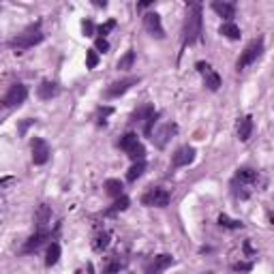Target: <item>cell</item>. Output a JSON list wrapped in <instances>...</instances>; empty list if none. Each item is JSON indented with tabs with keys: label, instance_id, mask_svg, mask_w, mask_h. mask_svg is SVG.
Here are the masks:
<instances>
[{
	"label": "cell",
	"instance_id": "cell-1",
	"mask_svg": "<svg viewBox=\"0 0 274 274\" xmlns=\"http://www.w3.org/2000/svg\"><path fill=\"white\" fill-rule=\"evenodd\" d=\"M201 39V5L199 3H193L191 5V11L184 20V28H182V43L184 45H191Z\"/></svg>",
	"mask_w": 274,
	"mask_h": 274
},
{
	"label": "cell",
	"instance_id": "cell-2",
	"mask_svg": "<svg viewBox=\"0 0 274 274\" xmlns=\"http://www.w3.org/2000/svg\"><path fill=\"white\" fill-rule=\"evenodd\" d=\"M41 41H43V32L39 30V24H35V26H30L26 32H22V35L15 37L11 41V45L15 50H30V47H35Z\"/></svg>",
	"mask_w": 274,
	"mask_h": 274
},
{
	"label": "cell",
	"instance_id": "cell-3",
	"mask_svg": "<svg viewBox=\"0 0 274 274\" xmlns=\"http://www.w3.org/2000/svg\"><path fill=\"white\" fill-rule=\"evenodd\" d=\"M261 54H263V39L259 37V39H255V41H251V43L246 45V50L242 52V56H240L238 62H236V69L238 71L246 69L248 64H253Z\"/></svg>",
	"mask_w": 274,
	"mask_h": 274
},
{
	"label": "cell",
	"instance_id": "cell-4",
	"mask_svg": "<svg viewBox=\"0 0 274 274\" xmlns=\"http://www.w3.org/2000/svg\"><path fill=\"white\" fill-rule=\"evenodd\" d=\"M28 96V88L24 84H13L9 88V92L5 94V99L0 101V107H15V105H22Z\"/></svg>",
	"mask_w": 274,
	"mask_h": 274
},
{
	"label": "cell",
	"instance_id": "cell-5",
	"mask_svg": "<svg viewBox=\"0 0 274 274\" xmlns=\"http://www.w3.org/2000/svg\"><path fill=\"white\" fill-rule=\"evenodd\" d=\"M169 199H172L169 191H165V189H150L148 193H144L142 204L148 206V208H165L169 204Z\"/></svg>",
	"mask_w": 274,
	"mask_h": 274
},
{
	"label": "cell",
	"instance_id": "cell-6",
	"mask_svg": "<svg viewBox=\"0 0 274 274\" xmlns=\"http://www.w3.org/2000/svg\"><path fill=\"white\" fill-rule=\"evenodd\" d=\"M30 146H32V161H35V165H45L50 161L52 150H50V144L43 137H35Z\"/></svg>",
	"mask_w": 274,
	"mask_h": 274
},
{
	"label": "cell",
	"instance_id": "cell-7",
	"mask_svg": "<svg viewBox=\"0 0 274 274\" xmlns=\"http://www.w3.org/2000/svg\"><path fill=\"white\" fill-rule=\"evenodd\" d=\"M197 71H199L201 75H204L208 90H212V92L219 90V88H221V75L216 73L210 64H208V62H197Z\"/></svg>",
	"mask_w": 274,
	"mask_h": 274
},
{
	"label": "cell",
	"instance_id": "cell-8",
	"mask_svg": "<svg viewBox=\"0 0 274 274\" xmlns=\"http://www.w3.org/2000/svg\"><path fill=\"white\" fill-rule=\"evenodd\" d=\"M135 84H140V77H126V79H120V82H114L107 90L105 96L107 99H116V96H122L126 90H131Z\"/></svg>",
	"mask_w": 274,
	"mask_h": 274
},
{
	"label": "cell",
	"instance_id": "cell-9",
	"mask_svg": "<svg viewBox=\"0 0 274 274\" xmlns=\"http://www.w3.org/2000/svg\"><path fill=\"white\" fill-rule=\"evenodd\" d=\"M144 26H146V30L155 39H163L165 37V30H163V24H161V15L159 13H146V15H144Z\"/></svg>",
	"mask_w": 274,
	"mask_h": 274
},
{
	"label": "cell",
	"instance_id": "cell-10",
	"mask_svg": "<svg viewBox=\"0 0 274 274\" xmlns=\"http://www.w3.org/2000/svg\"><path fill=\"white\" fill-rule=\"evenodd\" d=\"M193 161H195V148H191V146H182L176 150V155L172 159V163L174 167H187L191 165Z\"/></svg>",
	"mask_w": 274,
	"mask_h": 274
},
{
	"label": "cell",
	"instance_id": "cell-11",
	"mask_svg": "<svg viewBox=\"0 0 274 274\" xmlns=\"http://www.w3.org/2000/svg\"><path fill=\"white\" fill-rule=\"evenodd\" d=\"M176 131H178V126H176L174 122H167L165 126H161L159 131H157L155 135H152V140H155V144H157L159 148H165V146H167V142L172 140V135H174Z\"/></svg>",
	"mask_w": 274,
	"mask_h": 274
},
{
	"label": "cell",
	"instance_id": "cell-12",
	"mask_svg": "<svg viewBox=\"0 0 274 274\" xmlns=\"http://www.w3.org/2000/svg\"><path fill=\"white\" fill-rule=\"evenodd\" d=\"M174 263V257L172 255H167V253H163V255H157L155 259H152L148 265H146V272L148 274H159L161 270H165V268H169V265Z\"/></svg>",
	"mask_w": 274,
	"mask_h": 274
},
{
	"label": "cell",
	"instance_id": "cell-13",
	"mask_svg": "<svg viewBox=\"0 0 274 274\" xmlns=\"http://www.w3.org/2000/svg\"><path fill=\"white\" fill-rule=\"evenodd\" d=\"M58 92H60V88L56 86L54 82H50V79H43V82L39 84V88H37L39 99H43V101H50V99H54V96H58Z\"/></svg>",
	"mask_w": 274,
	"mask_h": 274
},
{
	"label": "cell",
	"instance_id": "cell-14",
	"mask_svg": "<svg viewBox=\"0 0 274 274\" xmlns=\"http://www.w3.org/2000/svg\"><path fill=\"white\" fill-rule=\"evenodd\" d=\"M45 240H47V231H37L35 236H30V238H28V242L24 244V248H22V253H24V255H28V253L39 251V248L43 246Z\"/></svg>",
	"mask_w": 274,
	"mask_h": 274
},
{
	"label": "cell",
	"instance_id": "cell-15",
	"mask_svg": "<svg viewBox=\"0 0 274 274\" xmlns=\"http://www.w3.org/2000/svg\"><path fill=\"white\" fill-rule=\"evenodd\" d=\"M212 9H214V13H219L221 18H225V22H231L236 18V5L233 3H221V0H216V3H212Z\"/></svg>",
	"mask_w": 274,
	"mask_h": 274
},
{
	"label": "cell",
	"instance_id": "cell-16",
	"mask_svg": "<svg viewBox=\"0 0 274 274\" xmlns=\"http://www.w3.org/2000/svg\"><path fill=\"white\" fill-rule=\"evenodd\" d=\"M257 178H259V174H257L255 169L242 167V169H238V172H236V178H233V182H240V187H246V184L257 182Z\"/></svg>",
	"mask_w": 274,
	"mask_h": 274
},
{
	"label": "cell",
	"instance_id": "cell-17",
	"mask_svg": "<svg viewBox=\"0 0 274 274\" xmlns=\"http://www.w3.org/2000/svg\"><path fill=\"white\" fill-rule=\"evenodd\" d=\"M35 221H37L39 231H45L47 223L52 221V208H50V206H45V204H41V206L37 208V212H35Z\"/></svg>",
	"mask_w": 274,
	"mask_h": 274
},
{
	"label": "cell",
	"instance_id": "cell-18",
	"mask_svg": "<svg viewBox=\"0 0 274 274\" xmlns=\"http://www.w3.org/2000/svg\"><path fill=\"white\" fill-rule=\"evenodd\" d=\"M251 133H253V118L251 116L240 118V122H238V137H240V142H248Z\"/></svg>",
	"mask_w": 274,
	"mask_h": 274
},
{
	"label": "cell",
	"instance_id": "cell-19",
	"mask_svg": "<svg viewBox=\"0 0 274 274\" xmlns=\"http://www.w3.org/2000/svg\"><path fill=\"white\" fill-rule=\"evenodd\" d=\"M221 35L223 37H227V39H231V41H238V39L240 37H242V35H240V28L236 26V24H233V22H225L223 24V26H221Z\"/></svg>",
	"mask_w": 274,
	"mask_h": 274
},
{
	"label": "cell",
	"instance_id": "cell-20",
	"mask_svg": "<svg viewBox=\"0 0 274 274\" xmlns=\"http://www.w3.org/2000/svg\"><path fill=\"white\" fill-rule=\"evenodd\" d=\"M60 259V244L58 242H52L50 248H47V257H45V265L47 268H52V265H56Z\"/></svg>",
	"mask_w": 274,
	"mask_h": 274
},
{
	"label": "cell",
	"instance_id": "cell-21",
	"mask_svg": "<svg viewBox=\"0 0 274 274\" xmlns=\"http://www.w3.org/2000/svg\"><path fill=\"white\" fill-rule=\"evenodd\" d=\"M137 144H140V140H137V135L135 133H126V135H122L120 137V142H118V146H120V150H124V152H131Z\"/></svg>",
	"mask_w": 274,
	"mask_h": 274
},
{
	"label": "cell",
	"instance_id": "cell-22",
	"mask_svg": "<svg viewBox=\"0 0 274 274\" xmlns=\"http://www.w3.org/2000/svg\"><path fill=\"white\" fill-rule=\"evenodd\" d=\"M109 246V233L107 231H99L94 236V242H92V248L94 251H105Z\"/></svg>",
	"mask_w": 274,
	"mask_h": 274
},
{
	"label": "cell",
	"instance_id": "cell-23",
	"mask_svg": "<svg viewBox=\"0 0 274 274\" xmlns=\"http://www.w3.org/2000/svg\"><path fill=\"white\" fill-rule=\"evenodd\" d=\"M105 191H107V195H111V197H120V195H122V182L116 180V178H109L105 182Z\"/></svg>",
	"mask_w": 274,
	"mask_h": 274
},
{
	"label": "cell",
	"instance_id": "cell-24",
	"mask_svg": "<svg viewBox=\"0 0 274 274\" xmlns=\"http://www.w3.org/2000/svg\"><path fill=\"white\" fill-rule=\"evenodd\" d=\"M144 169H146V163H144V161H137V163H133V167L128 169V174H126V180L128 182H135L144 174Z\"/></svg>",
	"mask_w": 274,
	"mask_h": 274
},
{
	"label": "cell",
	"instance_id": "cell-25",
	"mask_svg": "<svg viewBox=\"0 0 274 274\" xmlns=\"http://www.w3.org/2000/svg\"><path fill=\"white\" fill-rule=\"evenodd\" d=\"M219 225H221V227H225V229H242L244 227L242 221H233V219H229L227 214L219 216Z\"/></svg>",
	"mask_w": 274,
	"mask_h": 274
},
{
	"label": "cell",
	"instance_id": "cell-26",
	"mask_svg": "<svg viewBox=\"0 0 274 274\" xmlns=\"http://www.w3.org/2000/svg\"><path fill=\"white\" fill-rule=\"evenodd\" d=\"M128 204H131V201H128V197H126V195H120V197H116V204L109 208V210H107V214L122 212V210H126V208H128Z\"/></svg>",
	"mask_w": 274,
	"mask_h": 274
},
{
	"label": "cell",
	"instance_id": "cell-27",
	"mask_svg": "<svg viewBox=\"0 0 274 274\" xmlns=\"http://www.w3.org/2000/svg\"><path fill=\"white\" fill-rule=\"evenodd\" d=\"M133 62H135V52H126L122 58L118 60V69H122V71H128L133 67Z\"/></svg>",
	"mask_w": 274,
	"mask_h": 274
},
{
	"label": "cell",
	"instance_id": "cell-28",
	"mask_svg": "<svg viewBox=\"0 0 274 274\" xmlns=\"http://www.w3.org/2000/svg\"><path fill=\"white\" fill-rule=\"evenodd\" d=\"M126 155H128V159H131L133 163H137V161H144V159H146V148H144L142 144H137V146H135L131 152H126Z\"/></svg>",
	"mask_w": 274,
	"mask_h": 274
},
{
	"label": "cell",
	"instance_id": "cell-29",
	"mask_svg": "<svg viewBox=\"0 0 274 274\" xmlns=\"http://www.w3.org/2000/svg\"><path fill=\"white\" fill-rule=\"evenodd\" d=\"M96 64H99V54H96V50H88L86 52V67L96 69Z\"/></svg>",
	"mask_w": 274,
	"mask_h": 274
},
{
	"label": "cell",
	"instance_id": "cell-30",
	"mask_svg": "<svg viewBox=\"0 0 274 274\" xmlns=\"http://www.w3.org/2000/svg\"><path fill=\"white\" fill-rule=\"evenodd\" d=\"M114 28H116V22H114V20H109V22L103 24V26L96 28V35H101V39H105L107 32H109V30H114Z\"/></svg>",
	"mask_w": 274,
	"mask_h": 274
},
{
	"label": "cell",
	"instance_id": "cell-31",
	"mask_svg": "<svg viewBox=\"0 0 274 274\" xmlns=\"http://www.w3.org/2000/svg\"><path fill=\"white\" fill-rule=\"evenodd\" d=\"M82 30H84L86 37H94V24L90 20H84L82 22Z\"/></svg>",
	"mask_w": 274,
	"mask_h": 274
},
{
	"label": "cell",
	"instance_id": "cell-32",
	"mask_svg": "<svg viewBox=\"0 0 274 274\" xmlns=\"http://www.w3.org/2000/svg\"><path fill=\"white\" fill-rule=\"evenodd\" d=\"M251 270H253V263H242V261L233 263V272H251Z\"/></svg>",
	"mask_w": 274,
	"mask_h": 274
},
{
	"label": "cell",
	"instance_id": "cell-33",
	"mask_svg": "<svg viewBox=\"0 0 274 274\" xmlns=\"http://www.w3.org/2000/svg\"><path fill=\"white\" fill-rule=\"evenodd\" d=\"M94 50H96V52H107V50H109V43L105 41V39H101V37H99V39H96Z\"/></svg>",
	"mask_w": 274,
	"mask_h": 274
},
{
	"label": "cell",
	"instance_id": "cell-34",
	"mask_svg": "<svg viewBox=\"0 0 274 274\" xmlns=\"http://www.w3.org/2000/svg\"><path fill=\"white\" fill-rule=\"evenodd\" d=\"M122 268H124V261H118V259H116V261H114V263H111V265H109V268L105 270V274H114V272H118V270H122Z\"/></svg>",
	"mask_w": 274,
	"mask_h": 274
},
{
	"label": "cell",
	"instance_id": "cell-35",
	"mask_svg": "<svg viewBox=\"0 0 274 274\" xmlns=\"http://www.w3.org/2000/svg\"><path fill=\"white\" fill-rule=\"evenodd\" d=\"M111 111H114L111 107H101V109H99V114H101L103 118H105V116H109V114H111Z\"/></svg>",
	"mask_w": 274,
	"mask_h": 274
},
{
	"label": "cell",
	"instance_id": "cell-36",
	"mask_svg": "<svg viewBox=\"0 0 274 274\" xmlns=\"http://www.w3.org/2000/svg\"><path fill=\"white\" fill-rule=\"evenodd\" d=\"M9 182H13V178L11 176H5V178H0V187H5V184H9Z\"/></svg>",
	"mask_w": 274,
	"mask_h": 274
},
{
	"label": "cell",
	"instance_id": "cell-37",
	"mask_svg": "<svg viewBox=\"0 0 274 274\" xmlns=\"http://www.w3.org/2000/svg\"><path fill=\"white\" fill-rule=\"evenodd\" d=\"M94 5H96V7H103V9H105V7H107V3H105V0H103V3H101V0H96Z\"/></svg>",
	"mask_w": 274,
	"mask_h": 274
},
{
	"label": "cell",
	"instance_id": "cell-38",
	"mask_svg": "<svg viewBox=\"0 0 274 274\" xmlns=\"http://www.w3.org/2000/svg\"><path fill=\"white\" fill-rule=\"evenodd\" d=\"M204 274H214V272H204Z\"/></svg>",
	"mask_w": 274,
	"mask_h": 274
}]
</instances>
